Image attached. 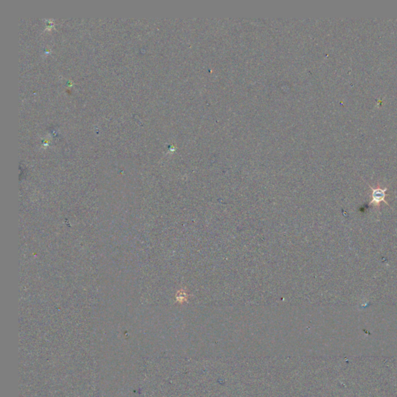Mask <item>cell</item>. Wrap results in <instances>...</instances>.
Wrapping results in <instances>:
<instances>
[{"mask_svg": "<svg viewBox=\"0 0 397 397\" xmlns=\"http://www.w3.org/2000/svg\"><path fill=\"white\" fill-rule=\"evenodd\" d=\"M369 187L371 189V195H370L371 200L369 203L370 205H373L376 207H380L383 202L389 205L387 199H386V198L388 197L387 194V190H388L387 188H381L380 184H377L376 187H373L371 186H369Z\"/></svg>", "mask_w": 397, "mask_h": 397, "instance_id": "cell-1", "label": "cell"}]
</instances>
